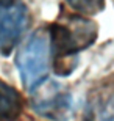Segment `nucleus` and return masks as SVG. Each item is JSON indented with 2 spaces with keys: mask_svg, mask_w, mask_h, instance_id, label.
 Wrapping results in <instances>:
<instances>
[{
  "mask_svg": "<svg viewBox=\"0 0 114 121\" xmlns=\"http://www.w3.org/2000/svg\"><path fill=\"white\" fill-rule=\"evenodd\" d=\"M53 71L69 76L77 68V54L97 39V24L80 14H61L47 28Z\"/></svg>",
  "mask_w": 114,
  "mask_h": 121,
  "instance_id": "f257e3e1",
  "label": "nucleus"
},
{
  "mask_svg": "<svg viewBox=\"0 0 114 121\" xmlns=\"http://www.w3.org/2000/svg\"><path fill=\"white\" fill-rule=\"evenodd\" d=\"M16 68L20 74L24 86L30 93L44 80H47L50 68V44L47 28L33 31L22 44L16 55Z\"/></svg>",
  "mask_w": 114,
  "mask_h": 121,
  "instance_id": "f03ea898",
  "label": "nucleus"
},
{
  "mask_svg": "<svg viewBox=\"0 0 114 121\" xmlns=\"http://www.w3.org/2000/svg\"><path fill=\"white\" fill-rule=\"evenodd\" d=\"M31 108L52 121H67L74 115L72 94L58 82L44 80L31 91Z\"/></svg>",
  "mask_w": 114,
  "mask_h": 121,
  "instance_id": "7ed1b4c3",
  "label": "nucleus"
},
{
  "mask_svg": "<svg viewBox=\"0 0 114 121\" xmlns=\"http://www.w3.org/2000/svg\"><path fill=\"white\" fill-rule=\"evenodd\" d=\"M30 24V11L22 0H0V55H11Z\"/></svg>",
  "mask_w": 114,
  "mask_h": 121,
  "instance_id": "20e7f679",
  "label": "nucleus"
},
{
  "mask_svg": "<svg viewBox=\"0 0 114 121\" xmlns=\"http://www.w3.org/2000/svg\"><path fill=\"white\" fill-rule=\"evenodd\" d=\"M84 121H114V83L100 86L91 94Z\"/></svg>",
  "mask_w": 114,
  "mask_h": 121,
  "instance_id": "39448f33",
  "label": "nucleus"
},
{
  "mask_svg": "<svg viewBox=\"0 0 114 121\" xmlns=\"http://www.w3.org/2000/svg\"><path fill=\"white\" fill-rule=\"evenodd\" d=\"M22 108L24 101L20 93L0 79V121H16Z\"/></svg>",
  "mask_w": 114,
  "mask_h": 121,
  "instance_id": "423d86ee",
  "label": "nucleus"
},
{
  "mask_svg": "<svg viewBox=\"0 0 114 121\" xmlns=\"http://www.w3.org/2000/svg\"><path fill=\"white\" fill-rule=\"evenodd\" d=\"M66 3L80 16H95L105 8V0H66Z\"/></svg>",
  "mask_w": 114,
  "mask_h": 121,
  "instance_id": "0eeeda50",
  "label": "nucleus"
}]
</instances>
